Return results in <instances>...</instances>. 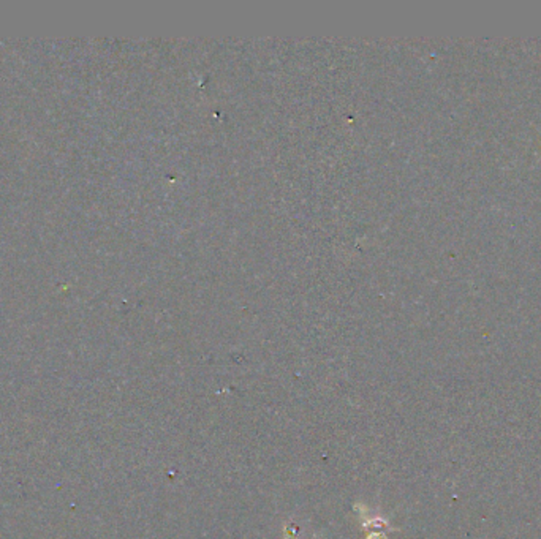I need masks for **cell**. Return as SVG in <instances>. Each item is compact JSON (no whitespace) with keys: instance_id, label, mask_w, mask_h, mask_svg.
<instances>
[{"instance_id":"1","label":"cell","mask_w":541,"mask_h":539,"mask_svg":"<svg viewBox=\"0 0 541 539\" xmlns=\"http://www.w3.org/2000/svg\"><path fill=\"white\" fill-rule=\"evenodd\" d=\"M364 527L369 529L367 539H383L391 530L390 525L378 517H367V520H364Z\"/></svg>"}]
</instances>
